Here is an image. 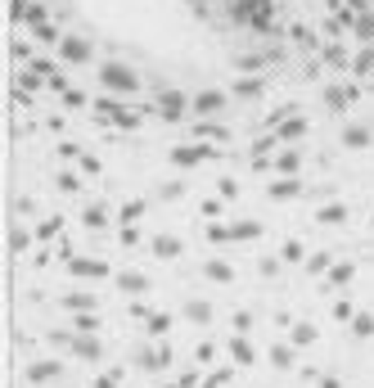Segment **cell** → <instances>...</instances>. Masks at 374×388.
I'll use <instances>...</instances> for the list:
<instances>
[{
  "instance_id": "1",
  "label": "cell",
  "mask_w": 374,
  "mask_h": 388,
  "mask_svg": "<svg viewBox=\"0 0 374 388\" xmlns=\"http://www.w3.org/2000/svg\"><path fill=\"white\" fill-rule=\"evenodd\" d=\"M95 77H99V86H104V95H140L144 91V81H140V72H131L127 64H118V59H104V64H95Z\"/></svg>"
},
{
  "instance_id": "2",
  "label": "cell",
  "mask_w": 374,
  "mask_h": 388,
  "mask_svg": "<svg viewBox=\"0 0 374 388\" xmlns=\"http://www.w3.org/2000/svg\"><path fill=\"white\" fill-rule=\"evenodd\" d=\"M131 104H135V100H118V95H99V100L91 104V113H95V122H104V127L135 131V127H140V113H135Z\"/></svg>"
},
{
  "instance_id": "3",
  "label": "cell",
  "mask_w": 374,
  "mask_h": 388,
  "mask_svg": "<svg viewBox=\"0 0 374 388\" xmlns=\"http://www.w3.org/2000/svg\"><path fill=\"white\" fill-rule=\"evenodd\" d=\"M154 108H158V118H167V122H181V118L194 113V95H185L176 86H163L154 95Z\"/></svg>"
},
{
  "instance_id": "4",
  "label": "cell",
  "mask_w": 374,
  "mask_h": 388,
  "mask_svg": "<svg viewBox=\"0 0 374 388\" xmlns=\"http://www.w3.org/2000/svg\"><path fill=\"white\" fill-rule=\"evenodd\" d=\"M167 159L176 163V167H198V163L221 159V149H217V144H198V140H190V144H171Z\"/></svg>"
},
{
  "instance_id": "5",
  "label": "cell",
  "mask_w": 374,
  "mask_h": 388,
  "mask_svg": "<svg viewBox=\"0 0 374 388\" xmlns=\"http://www.w3.org/2000/svg\"><path fill=\"white\" fill-rule=\"evenodd\" d=\"M320 100L329 104V113H347V108L361 100V86H356V81H325Z\"/></svg>"
},
{
  "instance_id": "6",
  "label": "cell",
  "mask_w": 374,
  "mask_h": 388,
  "mask_svg": "<svg viewBox=\"0 0 374 388\" xmlns=\"http://www.w3.org/2000/svg\"><path fill=\"white\" fill-rule=\"evenodd\" d=\"M64 64H95V45L86 41V36L77 32H64V41H59V50H55Z\"/></svg>"
},
{
  "instance_id": "7",
  "label": "cell",
  "mask_w": 374,
  "mask_h": 388,
  "mask_svg": "<svg viewBox=\"0 0 374 388\" xmlns=\"http://www.w3.org/2000/svg\"><path fill=\"white\" fill-rule=\"evenodd\" d=\"M190 140H198V144H217V149H226L230 144V127L226 122H217V118H198L194 122V136Z\"/></svg>"
},
{
  "instance_id": "8",
  "label": "cell",
  "mask_w": 374,
  "mask_h": 388,
  "mask_svg": "<svg viewBox=\"0 0 374 388\" xmlns=\"http://www.w3.org/2000/svg\"><path fill=\"white\" fill-rule=\"evenodd\" d=\"M50 343H64L81 361H99V338L95 334H50Z\"/></svg>"
},
{
  "instance_id": "9",
  "label": "cell",
  "mask_w": 374,
  "mask_h": 388,
  "mask_svg": "<svg viewBox=\"0 0 374 388\" xmlns=\"http://www.w3.org/2000/svg\"><path fill=\"white\" fill-rule=\"evenodd\" d=\"M226 91H221V86H208V91H198L194 95V118H221V113H226Z\"/></svg>"
},
{
  "instance_id": "10",
  "label": "cell",
  "mask_w": 374,
  "mask_h": 388,
  "mask_svg": "<svg viewBox=\"0 0 374 388\" xmlns=\"http://www.w3.org/2000/svg\"><path fill=\"white\" fill-rule=\"evenodd\" d=\"M55 380H64V361H55V357L28 361V384H55Z\"/></svg>"
},
{
  "instance_id": "11",
  "label": "cell",
  "mask_w": 374,
  "mask_h": 388,
  "mask_svg": "<svg viewBox=\"0 0 374 388\" xmlns=\"http://www.w3.org/2000/svg\"><path fill=\"white\" fill-rule=\"evenodd\" d=\"M68 275H81V280H104V275H108V262H95V258L72 253V258H68Z\"/></svg>"
},
{
  "instance_id": "12",
  "label": "cell",
  "mask_w": 374,
  "mask_h": 388,
  "mask_svg": "<svg viewBox=\"0 0 374 388\" xmlns=\"http://www.w3.org/2000/svg\"><path fill=\"white\" fill-rule=\"evenodd\" d=\"M352 275H356V262H339V266L325 275V280L316 285V294L325 298V294H334V289H347V285H352Z\"/></svg>"
},
{
  "instance_id": "13",
  "label": "cell",
  "mask_w": 374,
  "mask_h": 388,
  "mask_svg": "<svg viewBox=\"0 0 374 388\" xmlns=\"http://www.w3.org/2000/svg\"><path fill=\"white\" fill-rule=\"evenodd\" d=\"M226 353H230L234 366H257V348H253V338H248V334H234L226 343Z\"/></svg>"
},
{
  "instance_id": "14",
  "label": "cell",
  "mask_w": 374,
  "mask_h": 388,
  "mask_svg": "<svg viewBox=\"0 0 374 388\" xmlns=\"http://www.w3.org/2000/svg\"><path fill=\"white\" fill-rule=\"evenodd\" d=\"M307 131H311V122H307V118H302V113H293V118H289V122H280V127H276V140L284 144V149H289V144H298V140H302V136H307Z\"/></svg>"
},
{
  "instance_id": "15",
  "label": "cell",
  "mask_w": 374,
  "mask_h": 388,
  "mask_svg": "<svg viewBox=\"0 0 374 388\" xmlns=\"http://www.w3.org/2000/svg\"><path fill=\"white\" fill-rule=\"evenodd\" d=\"M181 316H185V321H194V325H212V316H217V307H212L208 298H185Z\"/></svg>"
},
{
  "instance_id": "16",
  "label": "cell",
  "mask_w": 374,
  "mask_h": 388,
  "mask_svg": "<svg viewBox=\"0 0 374 388\" xmlns=\"http://www.w3.org/2000/svg\"><path fill=\"white\" fill-rule=\"evenodd\" d=\"M149 253H154L158 262H176L181 253H185V244H181L176 235H154V244H149Z\"/></svg>"
},
{
  "instance_id": "17",
  "label": "cell",
  "mask_w": 374,
  "mask_h": 388,
  "mask_svg": "<svg viewBox=\"0 0 374 388\" xmlns=\"http://www.w3.org/2000/svg\"><path fill=\"white\" fill-rule=\"evenodd\" d=\"M59 307H64V312H77V316H81V312H95V307H99V298L86 294V289H68V294L59 298Z\"/></svg>"
},
{
  "instance_id": "18",
  "label": "cell",
  "mask_w": 374,
  "mask_h": 388,
  "mask_svg": "<svg viewBox=\"0 0 374 388\" xmlns=\"http://www.w3.org/2000/svg\"><path fill=\"white\" fill-rule=\"evenodd\" d=\"M266 361H271L276 370H293V366H298V348H293V343H271V348H266Z\"/></svg>"
},
{
  "instance_id": "19",
  "label": "cell",
  "mask_w": 374,
  "mask_h": 388,
  "mask_svg": "<svg viewBox=\"0 0 374 388\" xmlns=\"http://www.w3.org/2000/svg\"><path fill=\"white\" fill-rule=\"evenodd\" d=\"M320 59H325L329 68H347V72H352V55H347L343 41H325V45H320Z\"/></svg>"
},
{
  "instance_id": "20",
  "label": "cell",
  "mask_w": 374,
  "mask_h": 388,
  "mask_svg": "<svg viewBox=\"0 0 374 388\" xmlns=\"http://www.w3.org/2000/svg\"><path fill=\"white\" fill-rule=\"evenodd\" d=\"M118 289H122V294H131V298H140V294H149L154 285H149L144 271H122V275H118Z\"/></svg>"
},
{
  "instance_id": "21",
  "label": "cell",
  "mask_w": 374,
  "mask_h": 388,
  "mask_svg": "<svg viewBox=\"0 0 374 388\" xmlns=\"http://www.w3.org/2000/svg\"><path fill=\"white\" fill-rule=\"evenodd\" d=\"M59 230H64V217H59V212L41 217V222H36V244H50V239L59 244Z\"/></svg>"
},
{
  "instance_id": "22",
  "label": "cell",
  "mask_w": 374,
  "mask_h": 388,
  "mask_svg": "<svg viewBox=\"0 0 374 388\" xmlns=\"http://www.w3.org/2000/svg\"><path fill=\"white\" fill-rule=\"evenodd\" d=\"M266 194H271V199H298V194H302V181H298V176H276Z\"/></svg>"
},
{
  "instance_id": "23",
  "label": "cell",
  "mask_w": 374,
  "mask_h": 388,
  "mask_svg": "<svg viewBox=\"0 0 374 388\" xmlns=\"http://www.w3.org/2000/svg\"><path fill=\"white\" fill-rule=\"evenodd\" d=\"M316 222H320V226H343V222H347V203H339V199H334V203H320V208H316Z\"/></svg>"
},
{
  "instance_id": "24",
  "label": "cell",
  "mask_w": 374,
  "mask_h": 388,
  "mask_svg": "<svg viewBox=\"0 0 374 388\" xmlns=\"http://www.w3.org/2000/svg\"><path fill=\"white\" fill-rule=\"evenodd\" d=\"M203 275H208V280H217V285H230L234 280V266L226 258H208L203 262Z\"/></svg>"
},
{
  "instance_id": "25",
  "label": "cell",
  "mask_w": 374,
  "mask_h": 388,
  "mask_svg": "<svg viewBox=\"0 0 374 388\" xmlns=\"http://www.w3.org/2000/svg\"><path fill=\"white\" fill-rule=\"evenodd\" d=\"M370 144V127L366 122H347L343 127V149H366Z\"/></svg>"
},
{
  "instance_id": "26",
  "label": "cell",
  "mask_w": 374,
  "mask_h": 388,
  "mask_svg": "<svg viewBox=\"0 0 374 388\" xmlns=\"http://www.w3.org/2000/svg\"><path fill=\"white\" fill-rule=\"evenodd\" d=\"M316 338H320V334H316V325H311V321H293V325H289V343H293V348H311Z\"/></svg>"
},
{
  "instance_id": "27",
  "label": "cell",
  "mask_w": 374,
  "mask_h": 388,
  "mask_svg": "<svg viewBox=\"0 0 374 388\" xmlns=\"http://www.w3.org/2000/svg\"><path fill=\"white\" fill-rule=\"evenodd\" d=\"M302 266H307V275H329L339 262H334V253H329V249H320V253H311Z\"/></svg>"
},
{
  "instance_id": "28",
  "label": "cell",
  "mask_w": 374,
  "mask_h": 388,
  "mask_svg": "<svg viewBox=\"0 0 374 388\" xmlns=\"http://www.w3.org/2000/svg\"><path fill=\"white\" fill-rule=\"evenodd\" d=\"M171 330V312H149L144 316V338H163Z\"/></svg>"
},
{
  "instance_id": "29",
  "label": "cell",
  "mask_w": 374,
  "mask_h": 388,
  "mask_svg": "<svg viewBox=\"0 0 374 388\" xmlns=\"http://www.w3.org/2000/svg\"><path fill=\"white\" fill-rule=\"evenodd\" d=\"M276 172L280 176H298V172H302V154H298V149H280L276 154Z\"/></svg>"
},
{
  "instance_id": "30",
  "label": "cell",
  "mask_w": 374,
  "mask_h": 388,
  "mask_svg": "<svg viewBox=\"0 0 374 388\" xmlns=\"http://www.w3.org/2000/svg\"><path fill=\"white\" fill-rule=\"evenodd\" d=\"M261 91H266V86H261V77H234L230 81V95H239V100H257Z\"/></svg>"
},
{
  "instance_id": "31",
  "label": "cell",
  "mask_w": 374,
  "mask_h": 388,
  "mask_svg": "<svg viewBox=\"0 0 374 388\" xmlns=\"http://www.w3.org/2000/svg\"><path fill=\"white\" fill-rule=\"evenodd\" d=\"M370 72H374V45H361L352 55V77L361 81V77H370Z\"/></svg>"
},
{
  "instance_id": "32",
  "label": "cell",
  "mask_w": 374,
  "mask_h": 388,
  "mask_svg": "<svg viewBox=\"0 0 374 388\" xmlns=\"http://www.w3.org/2000/svg\"><path fill=\"white\" fill-rule=\"evenodd\" d=\"M144 208H149L144 199H127V203H122V208H118V222H122V226H135V222H140V217H144Z\"/></svg>"
},
{
  "instance_id": "33",
  "label": "cell",
  "mask_w": 374,
  "mask_h": 388,
  "mask_svg": "<svg viewBox=\"0 0 374 388\" xmlns=\"http://www.w3.org/2000/svg\"><path fill=\"white\" fill-rule=\"evenodd\" d=\"M198 217H208V226H212L217 217H226V199H221V194H208V199L198 203Z\"/></svg>"
},
{
  "instance_id": "34",
  "label": "cell",
  "mask_w": 374,
  "mask_h": 388,
  "mask_svg": "<svg viewBox=\"0 0 374 388\" xmlns=\"http://www.w3.org/2000/svg\"><path fill=\"white\" fill-rule=\"evenodd\" d=\"M230 384H234V370L230 366H212L203 375V388H230Z\"/></svg>"
},
{
  "instance_id": "35",
  "label": "cell",
  "mask_w": 374,
  "mask_h": 388,
  "mask_svg": "<svg viewBox=\"0 0 374 388\" xmlns=\"http://www.w3.org/2000/svg\"><path fill=\"white\" fill-rule=\"evenodd\" d=\"M307 258H311V253H307L302 239H284V244H280V262H307Z\"/></svg>"
},
{
  "instance_id": "36",
  "label": "cell",
  "mask_w": 374,
  "mask_h": 388,
  "mask_svg": "<svg viewBox=\"0 0 374 388\" xmlns=\"http://www.w3.org/2000/svg\"><path fill=\"white\" fill-rule=\"evenodd\" d=\"M55 190L59 194H81V176H72L68 167H64V172H55Z\"/></svg>"
},
{
  "instance_id": "37",
  "label": "cell",
  "mask_w": 374,
  "mask_h": 388,
  "mask_svg": "<svg viewBox=\"0 0 374 388\" xmlns=\"http://www.w3.org/2000/svg\"><path fill=\"white\" fill-rule=\"evenodd\" d=\"M81 222L91 226V230H104V226H108V212L99 208V203H91V208H81Z\"/></svg>"
},
{
  "instance_id": "38",
  "label": "cell",
  "mask_w": 374,
  "mask_h": 388,
  "mask_svg": "<svg viewBox=\"0 0 374 388\" xmlns=\"http://www.w3.org/2000/svg\"><path fill=\"white\" fill-rule=\"evenodd\" d=\"M122 375H127V366H108V375H95L91 388H122Z\"/></svg>"
},
{
  "instance_id": "39",
  "label": "cell",
  "mask_w": 374,
  "mask_h": 388,
  "mask_svg": "<svg viewBox=\"0 0 374 388\" xmlns=\"http://www.w3.org/2000/svg\"><path fill=\"white\" fill-rule=\"evenodd\" d=\"M217 357H221V348L212 343V338H203V343L194 348V361H198V366H212V361H217Z\"/></svg>"
},
{
  "instance_id": "40",
  "label": "cell",
  "mask_w": 374,
  "mask_h": 388,
  "mask_svg": "<svg viewBox=\"0 0 374 388\" xmlns=\"http://www.w3.org/2000/svg\"><path fill=\"white\" fill-rule=\"evenodd\" d=\"M289 36H293V41H298V45H316V41H320V36H316V32H311V28H307V23H289ZM320 45H325V41H320Z\"/></svg>"
},
{
  "instance_id": "41",
  "label": "cell",
  "mask_w": 374,
  "mask_h": 388,
  "mask_svg": "<svg viewBox=\"0 0 374 388\" xmlns=\"http://www.w3.org/2000/svg\"><path fill=\"white\" fill-rule=\"evenodd\" d=\"M72 330L77 334H99V316L95 312H81V316H72Z\"/></svg>"
},
{
  "instance_id": "42",
  "label": "cell",
  "mask_w": 374,
  "mask_h": 388,
  "mask_svg": "<svg viewBox=\"0 0 374 388\" xmlns=\"http://www.w3.org/2000/svg\"><path fill=\"white\" fill-rule=\"evenodd\" d=\"M59 159H64V163H81V159H86V149H81L77 140H59Z\"/></svg>"
},
{
  "instance_id": "43",
  "label": "cell",
  "mask_w": 374,
  "mask_h": 388,
  "mask_svg": "<svg viewBox=\"0 0 374 388\" xmlns=\"http://www.w3.org/2000/svg\"><path fill=\"white\" fill-rule=\"evenodd\" d=\"M230 235H234V239H257V235H261V222H234Z\"/></svg>"
},
{
  "instance_id": "44",
  "label": "cell",
  "mask_w": 374,
  "mask_h": 388,
  "mask_svg": "<svg viewBox=\"0 0 374 388\" xmlns=\"http://www.w3.org/2000/svg\"><path fill=\"white\" fill-rule=\"evenodd\" d=\"M208 244H234V235H230V226H221V222H212V226H208Z\"/></svg>"
},
{
  "instance_id": "45",
  "label": "cell",
  "mask_w": 374,
  "mask_h": 388,
  "mask_svg": "<svg viewBox=\"0 0 374 388\" xmlns=\"http://www.w3.org/2000/svg\"><path fill=\"white\" fill-rule=\"evenodd\" d=\"M329 316H334V321H343V325H352V321H356V312H352V302L343 298V302H334V307H329Z\"/></svg>"
},
{
  "instance_id": "46",
  "label": "cell",
  "mask_w": 374,
  "mask_h": 388,
  "mask_svg": "<svg viewBox=\"0 0 374 388\" xmlns=\"http://www.w3.org/2000/svg\"><path fill=\"white\" fill-rule=\"evenodd\" d=\"M352 334H356V338H370V334H374V316H370V312H361V316L352 321Z\"/></svg>"
},
{
  "instance_id": "47",
  "label": "cell",
  "mask_w": 374,
  "mask_h": 388,
  "mask_svg": "<svg viewBox=\"0 0 374 388\" xmlns=\"http://www.w3.org/2000/svg\"><path fill=\"white\" fill-rule=\"evenodd\" d=\"M217 194H221V199H239V181H234V176H217Z\"/></svg>"
},
{
  "instance_id": "48",
  "label": "cell",
  "mask_w": 374,
  "mask_h": 388,
  "mask_svg": "<svg viewBox=\"0 0 374 388\" xmlns=\"http://www.w3.org/2000/svg\"><path fill=\"white\" fill-rule=\"evenodd\" d=\"M230 325H234V334H248V330H253V312H248V307H239V312L230 316Z\"/></svg>"
},
{
  "instance_id": "49",
  "label": "cell",
  "mask_w": 374,
  "mask_h": 388,
  "mask_svg": "<svg viewBox=\"0 0 374 388\" xmlns=\"http://www.w3.org/2000/svg\"><path fill=\"white\" fill-rule=\"evenodd\" d=\"M86 104H91V95H86L81 86H72V91L64 95V108H86Z\"/></svg>"
},
{
  "instance_id": "50",
  "label": "cell",
  "mask_w": 374,
  "mask_h": 388,
  "mask_svg": "<svg viewBox=\"0 0 374 388\" xmlns=\"http://www.w3.org/2000/svg\"><path fill=\"white\" fill-rule=\"evenodd\" d=\"M118 239H122L127 249H140V226H122V230H118Z\"/></svg>"
},
{
  "instance_id": "51",
  "label": "cell",
  "mask_w": 374,
  "mask_h": 388,
  "mask_svg": "<svg viewBox=\"0 0 374 388\" xmlns=\"http://www.w3.org/2000/svg\"><path fill=\"white\" fill-rule=\"evenodd\" d=\"M257 271L266 275V280H276V275H280V258H257Z\"/></svg>"
},
{
  "instance_id": "52",
  "label": "cell",
  "mask_w": 374,
  "mask_h": 388,
  "mask_svg": "<svg viewBox=\"0 0 374 388\" xmlns=\"http://www.w3.org/2000/svg\"><path fill=\"white\" fill-rule=\"evenodd\" d=\"M158 194H163V199H181V194H185V181H163V190H158Z\"/></svg>"
},
{
  "instance_id": "53",
  "label": "cell",
  "mask_w": 374,
  "mask_h": 388,
  "mask_svg": "<svg viewBox=\"0 0 374 388\" xmlns=\"http://www.w3.org/2000/svg\"><path fill=\"white\" fill-rule=\"evenodd\" d=\"M32 239H36V235H28L23 226H14V253H28V244H32Z\"/></svg>"
},
{
  "instance_id": "54",
  "label": "cell",
  "mask_w": 374,
  "mask_h": 388,
  "mask_svg": "<svg viewBox=\"0 0 374 388\" xmlns=\"http://www.w3.org/2000/svg\"><path fill=\"white\" fill-rule=\"evenodd\" d=\"M198 380H203V375H198V370L190 366V370H181V380H176V388H194Z\"/></svg>"
},
{
  "instance_id": "55",
  "label": "cell",
  "mask_w": 374,
  "mask_h": 388,
  "mask_svg": "<svg viewBox=\"0 0 374 388\" xmlns=\"http://www.w3.org/2000/svg\"><path fill=\"white\" fill-rule=\"evenodd\" d=\"M81 172H91V176H99V159H95V154H86V159H81Z\"/></svg>"
},
{
  "instance_id": "56",
  "label": "cell",
  "mask_w": 374,
  "mask_h": 388,
  "mask_svg": "<svg viewBox=\"0 0 374 388\" xmlns=\"http://www.w3.org/2000/svg\"><path fill=\"white\" fill-rule=\"evenodd\" d=\"M253 172H276V159H253Z\"/></svg>"
},
{
  "instance_id": "57",
  "label": "cell",
  "mask_w": 374,
  "mask_h": 388,
  "mask_svg": "<svg viewBox=\"0 0 374 388\" xmlns=\"http://www.w3.org/2000/svg\"><path fill=\"white\" fill-rule=\"evenodd\" d=\"M316 388H343V380H334V375H325V380H320Z\"/></svg>"
},
{
  "instance_id": "58",
  "label": "cell",
  "mask_w": 374,
  "mask_h": 388,
  "mask_svg": "<svg viewBox=\"0 0 374 388\" xmlns=\"http://www.w3.org/2000/svg\"><path fill=\"white\" fill-rule=\"evenodd\" d=\"M370 81H374V72H370Z\"/></svg>"
}]
</instances>
